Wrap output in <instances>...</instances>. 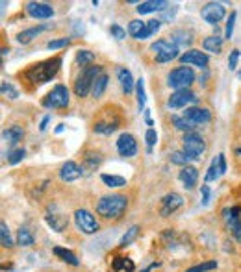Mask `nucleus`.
<instances>
[{
	"instance_id": "1",
	"label": "nucleus",
	"mask_w": 241,
	"mask_h": 272,
	"mask_svg": "<svg viewBox=\"0 0 241 272\" xmlns=\"http://www.w3.org/2000/svg\"><path fill=\"white\" fill-rule=\"evenodd\" d=\"M59 69H62V57L56 56L52 57V59H45V61H39L32 65V67L24 73V78L32 82L35 85H43L46 82H50L57 73H59Z\"/></svg>"
},
{
	"instance_id": "2",
	"label": "nucleus",
	"mask_w": 241,
	"mask_h": 272,
	"mask_svg": "<svg viewBox=\"0 0 241 272\" xmlns=\"http://www.w3.org/2000/svg\"><path fill=\"white\" fill-rule=\"evenodd\" d=\"M128 208V200L123 194H111V196H102L97 202V213L104 219H119Z\"/></svg>"
},
{
	"instance_id": "3",
	"label": "nucleus",
	"mask_w": 241,
	"mask_h": 272,
	"mask_svg": "<svg viewBox=\"0 0 241 272\" xmlns=\"http://www.w3.org/2000/svg\"><path fill=\"white\" fill-rule=\"evenodd\" d=\"M102 74V67L100 65H89V67L82 69V73L78 74V78L75 82V95L76 97H87V93L93 91V84L95 80Z\"/></svg>"
},
{
	"instance_id": "4",
	"label": "nucleus",
	"mask_w": 241,
	"mask_h": 272,
	"mask_svg": "<svg viewBox=\"0 0 241 272\" xmlns=\"http://www.w3.org/2000/svg\"><path fill=\"white\" fill-rule=\"evenodd\" d=\"M195 82V73L191 71L190 67H178L174 69V71H171L169 73V76H167V84H169V87H172V89H190V85Z\"/></svg>"
},
{
	"instance_id": "5",
	"label": "nucleus",
	"mask_w": 241,
	"mask_h": 272,
	"mask_svg": "<svg viewBox=\"0 0 241 272\" xmlns=\"http://www.w3.org/2000/svg\"><path fill=\"white\" fill-rule=\"evenodd\" d=\"M43 106L46 109H62L69 106V89L65 85H56L54 89L43 98Z\"/></svg>"
},
{
	"instance_id": "6",
	"label": "nucleus",
	"mask_w": 241,
	"mask_h": 272,
	"mask_svg": "<svg viewBox=\"0 0 241 272\" xmlns=\"http://www.w3.org/2000/svg\"><path fill=\"white\" fill-rule=\"evenodd\" d=\"M150 50L154 52V57L158 63H169L172 61V59L180 57L178 56V46L165 39H160V41H156V43H152Z\"/></svg>"
},
{
	"instance_id": "7",
	"label": "nucleus",
	"mask_w": 241,
	"mask_h": 272,
	"mask_svg": "<svg viewBox=\"0 0 241 272\" xmlns=\"http://www.w3.org/2000/svg\"><path fill=\"white\" fill-rule=\"evenodd\" d=\"M182 148L191 159H201V156L206 150V143L199 133L191 131V133H184L182 137Z\"/></svg>"
},
{
	"instance_id": "8",
	"label": "nucleus",
	"mask_w": 241,
	"mask_h": 272,
	"mask_svg": "<svg viewBox=\"0 0 241 272\" xmlns=\"http://www.w3.org/2000/svg\"><path fill=\"white\" fill-rule=\"evenodd\" d=\"M223 219L230 233L235 237L237 243H241V208L234 206V208H224L223 210Z\"/></svg>"
},
{
	"instance_id": "9",
	"label": "nucleus",
	"mask_w": 241,
	"mask_h": 272,
	"mask_svg": "<svg viewBox=\"0 0 241 272\" xmlns=\"http://www.w3.org/2000/svg\"><path fill=\"white\" fill-rule=\"evenodd\" d=\"M45 221H46V224H48V226L57 233L64 232L65 228H67V224H69L67 215H65L64 211L59 210V206H56V204H50L48 208H46Z\"/></svg>"
},
{
	"instance_id": "10",
	"label": "nucleus",
	"mask_w": 241,
	"mask_h": 272,
	"mask_svg": "<svg viewBox=\"0 0 241 272\" xmlns=\"http://www.w3.org/2000/svg\"><path fill=\"white\" fill-rule=\"evenodd\" d=\"M75 224L82 233H87V235L98 232L97 219H95V215H93L91 211H87V210H76L75 211Z\"/></svg>"
},
{
	"instance_id": "11",
	"label": "nucleus",
	"mask_w": 241,
	"mask_h": 272,
	"mask_svg": "<svg viewBox=\"0 0 241 272\" xmlns=\"http://www.w3.org/2000/svg\"><path fill=\"white\" fill-rule=\"evenodd\" d=\"M224 15H226V8L221 2H208L206 6L201 10V17L208 24H217L219 21H223Z\"/></svg>"
},
{
	"instance_id": "12",
	"label": "nucleus",
	"mask_w": 241,
	"mask_h": 272,
	"mask_svg": "<svg viewBox=\"0 0 241 272\" xmlns=\"http://www.w3.org/2000/svg\"><path fill=\"white\" fill-rule=\"evenodd\" d=\"M197 97L195 93L190 89H180V91H174L171 97H169V102L167 106L171 109H180V108H186V106H190L191 102H195Z\"/></svg>"
},
{
	"instance_id": "13",
	"label": "nucleus",
	"mask_w": 241,
	"mask_h": 272,
	"mask_svg": "<svg viewBox=\"0 0 241 272\" xmlns=\"http://www.w3.org/2000/svg\"><path fill=\"white\" fill-rule=\"evenodd\" d=\"M117 150L123 158H134L138 154V141L130 133H123L117 139Z\"/></svg>"
},
{
	"instance_id": "14",
	"label": "nucleus",
	"mask_w": 241,
	"mask_h": 272,
	"mask_svg": "<svg viewBox=\"0 0 241 272\" xmlns=\"http://www.w3.org/2000/svg\"><path fill=\"white\" fill-rule=\"evenodd\" d=\"M184 204V200L178 193H171V194H165L163 198H161V206H160V215L161 217H171L174 211L180 208V206Z\"/></svg>"
},
{
	"instance_id": "15",
	"label": "nucleus",
	"mask_w": 241,
	"mask_h": 272,
	"mask_svg": "<svg viewBox=\"0 0 241 272\" xmlns=\"http://www.w3.org/2000/svg\"><path fill=\"white\" fill-rule=\"evenodd\" d=\"M26 13L34 19H50L54 15V8L46 2H28L26 4Z\"/></svg>"
},
{
	"instance_id": "16",
	"label": "nucleus",
	"mask_w": 241,
	"mask_h": 272,
	"mask_svg": "<svg viewBox=\"0 0 241 272\" xmlns=\"http://www.w3.org/2000/svg\"><path fill=\"white\" fill-rule=\"evenodd\" d=\"M182 117H186V119L190 120V122H193L195 126L206 124V122L212 120V113L204 108H186Z\"/></svg>"
},
{
	"instance_id": "17",
	"label": "nucleus",
	"mask_w": 241,
	"mask_h": 272,
	"mask_svg": "<svg viewBox=\"0 0 241 272\" xmlns=\"http://www.w3.org/2000/svg\"><path fill=\"white\" fill-rule=\"evenodd\" d=\"M182 65H195L199 69H204L208 65V56L201 50H188L180 56Z\"/></svg>"
},
{
	"instance_id": "18",
	"label": "nucleus",
	"mask_w": 241,
	"mask_h": 272,
	"mask_svg": "<svg viewBox=\"0 0 241 272\" xmlns=\"http://www.w3.org/2000/svg\"><path fill=\"white\" fill-rule=\"evenodd\" d=\"M82 174H84V170H82L80 165L75 163V161H67V163H64V167L59 169V178H62V181H76V180H80Z\"/></svg>"
},
{
	"instance_id": "19",
	"label": "nucleus",
	"mask_w": 241,
	"mask_h": 272,
	"mask_svg": "<svg viewBox=\"0 0 241 272\" xmlns=\"http://www.w3.org/2000/svg\"><path fill=\"white\" fill-rule=\"evenodd\" d=\"M48 28H52V24L32 26V28H26V30H23V32H19L15 39H17V43H21V45H28V43H32V41L41 34V32H45V30H48Z\"/></svg>"
},
{
	"instance_id": "20",
	"label": "nucleus",
	"mask_w": 241,
	"mask_h": 272,
	"mask_svg": "<svg viewBox=\"0 0 241 272\" xmlns=\"http://www.w3.org/2000/svg\"><path fill=\"white\" fill-rule=\"evenodd\" d=\"M120 120L119 117H113V119H100L95 122V126H93V130H95V133H102V135H111L117 128H119Z\"/></svg>"
},
{
	"instance_id": "21",
	"label": "nucleus",
	"mask_w": 241,
	"mask_h": 272,
	"mask_svg": "<svg viewBox=\"0 0 241 272\" xmlns=\"http://www.w3.org/2000/svg\"><path fill=\"white\" fill-rule=\"evenodd\" d=\"M178 178H180V181L184 183V187L188 189V191H191V189L197 185V180H199V170H197L195 167H191V165L182 167Z\"/></svg>"
},
{
	"instance_id": "22",
	"label": "nucleus",
	"mask_w": 241,
	"mask_h": 272,
	"mask_svg": "<svg viewBox=\"0 0 241 272\" xmlns=\"http://www.w3.org/2000/svg\"><path fill=\"white\" fill-rule=\"evenodd\" d=\"M167 6V2L163 0H147V2H139L136 12L139 15H145V13H152V12H163Z\"/></svg>"
},
{
	"instance_id": "23",
	"label": "nucleus",
	"mask_w": 241,
	"mask_h": 272,
	"mask_svg": "<svg viewBox=\"0 0 241 272\" xmlns=\"http://www.w3.org/2000/svg\"><path fill=\"white\" fill-rule=\"evenodd\" d=\"M117 78H119V84H120V89H123V93H127V95H128V93H132L136 82H134L132 73H130L128 69H125V67L117 69Z\"/></svg>"
},
{
	"instance_id": "24",
	"label": "nucleus",
	"mask_w": 241,
	"mask_h": 272,
	"mask_svg": "<svg viewBox=\"0 0 241 272\" xmlns=\"http://www.w3.org/2000/svg\"><path fill=\"white\" fill-rule=\"evenodd\" d=\"M191 41H193V37L186 30H174L171 34V43H174L176 46H190Z\"/></svg>"
},
{
	"instance_id": "25",
	"label": "nucleus",
	"mask_w": 241,
	"mask_h": 272,
	"mask_svg": "<svg viewBox=\"0 0 241 272\" xmlns=\"http://www.w3.org/2000/svg\"><path fill=\"white\" fill-rule=\"evenodd\" d=\"M204 50L206 52H212V54H219L221 48H223V37H219V35H212V37H206L204 43Z\"/></svg>"
},
{
	"instance_id": "26",
	"label": "nucleus",
	"mask_w": 241,
	"mask_h": 272,
	"mask_svg": "<svg viewBox=\"0 0 241 272\" xmlns=\"http://www.w3.org/2000/svg\"><path fill=\"white\" fill-rule=\"evenodd\" d=\"M2 137H4V139L10 143V145H15V143H19L24 137V130L21 128V126H12V128L4 130Z\"/></svg>"
},
{
	"instance_id": "27",
	"label": "nucleus",
	"mask_w": 241,
	"mask_h": 272,
	"mask_svg": "<svg viewBox=\"0 0 241 272\" xmlns=\"http://www.w3.org/2000/svg\"><path fill=\"white\" fill-rule=\"evenodd\" d=\"M54 254H56L62 261H65V263H69V265H73V266H78V265H80V261L76 259V255L73 254L71 250H67V248L56 246V248H54Z\"/></svg>"
},
{
	"instance_id": "28",
	"label": "nucleus",
	"mask_w": 241,
	"mask_h": 272,
	"mask_svg": "<svg viewBox=\"0 0 241 272\" xmlns=\"http://www.w3.org/2000/svg\"><path fill=\"white\" fill-rule=\"evenodd\" d=\"M108 74H100L97 80H95V84H93V97L98 98V97H102L104 95V91H106V87H108Z\"/></svg>"
},
{
	"instance_id": "29",
	"label": "nucleus",
	"mask_w": 241,
	"mask_h": 272,
	"mask_svg": "<svg viewBox=\"0 0 241 272\" xmlns=\"http://www.w3.org/2000/svg\"><path fill=\"white\" fill-rule=\"evenodd\" d=\"M100 180L111 189H117V187H125L127 185V180L123 178V176H115V174H102L100 176Z\"/></svg>"
},
{
	"instance_id": "30",
	"label": "nucleus",
	"mask_w": 241,
	"mask_h": 272,
	"mask_svg": "<svg viewBox=\"0 0 241 272\" xmlns=\"http://www.w3.org/2000/svg\"><path fill=\"white\" fill-rule=\"evenodd\" d=\"M145 26H147V23L139 21V19L130 21V24H128V34L132 35L134 39H141V35H143L145 32Z\"/></svg>"
},
{
	"instance_id": "31",
	"label": "nucleus",
	"mask_w": 241,
	"mask_h": 272,
	"mask_svg": "<svg viewBox=\"0 0 241 272\" xmlns=\"http://www.w3.org/2000/svg\"><path fill=\"white\" fill-rule=\"evenodd\" d=\"M172 122H174V128L180 131H184V133H191V131L195 130L197 126L193 122L186 119V117H172Z\"/></svg>"
},
{
	"instance_id": "32",
	"label": "nucleus",
	"mask_w": 241,
	"mask_h": 272,
	"mask_svg": "<svg viewBox=\"0 0 241 272\" xmlns=\"http://www.w3.org/2000/svg\"><path fill=\"white\" fill-rule=\"evenodd\" d=\"M95 61V54L91 50H78L76 52V63L86 69Z\"/></svg>"
},
{
	"instance_id": "33",
	"label": "nucleus",
	"mask_w": 241,
	"mask_h": 272,
	"mask_svg": "<svg viewBox=\"0 0 241 272\" xmlns=\"http://www.w3.org/2000/svg\"><path fill=\"white\" fill-rule=\"evenodd\" d=\"M136 95H138V108L139 111L145 109V102H147V97H145V80L139 78L136 80Z\"/></svg>"
},
{
	"instance_id": "34",
	"label": "nucleus",
	"mask_w": 241,
	"mask_h": 272,
	"mask_svg": "<svg viewBox=\"0 0 241 272\" xmlns=\"http://www.w3.org/2000/svg\"><path fill=\"white\" fill-rule=\"evenodd\" d=\"M17 244H21V246H32L34 244V235L28 228H21L17 232Z\"/></svg>"
},
{
	"instance_id": "35",
	"label": "nucleus",
	"mask_w": 241,
	"mask_h": 272,
	"mask_svg": "<svg viewBox=\"0 0 241 272\" xmlns=\"http://www.w3.org/2000/svg\"><path fill=\"white\" fill-rule=\"evenodd\" d=\"M161 26V21L160 19H152V21H147V26H145V32L143 35H141V39L139 41H143V39H149V37H152V35L160 30Z\"/></svg>"
},
{
	"instance_id": "36",
	"label": "nucleus",
	"mask_w": 241,
	"mask_h": 272,
	"mask_svg": "<svg viewBox=\"0 0 241 272\" xmlns=\"http://www.w3.org/2000/svg\"><path fill=\"white\" fill-rule=\"evenodd\" d=\"M113 270H127V272H134V263L128 257H115L113 259Z\"/></svg>"
},
{
	"instance_id": "37",
	"label": "nucleus",
	"mask_w": 241,
	"mask_h": 272,
	"mask_svg": "<svg viewBox=\"0 0 241 272\" xmlns=\"http://www.w3.org/2000/svg\"><path fill=\"white\" fill-rule=\"evenodd\" d=\"M0 244H2L4 248L13 246V241L12 237H10V230H8V224L4 221L0 222Z\"/></svg>"
},
{
	"instance_id": "38",
	"label": "nucleus",
	"mask_w": 241,
	"mask_h": 272,
	"mask_svg": "<svg viewBox=\"0 0 241 272\" xmlns=\"http://www.w3.org/2000/svg\"><path fill=\"white\" fill-rule=\"evenodd\" d=\"M138 235H139V226H132V228H128L127 233H125V235L120 237L119 246H123V248H125V246H128V244L132 243V241H134V239H136V237H138Z\"/></svg>"
},
{
	"instance_id": "39",
	"label": "nucleus",
	"mask_w": 241,
	"mask_h": 272,
	"mask_svg": "<svg viewBox=\"0 0 241 272\" xmlns=\"http://www.w3.org/2000/svg\"><path fill=\"white\" fill-rule=\"evenodd\" d=\"M169 159H171V163L180 165V167H188V163L191 161V158L184 150H182V152H172L171 156H169Z\"/></svg>"
},
{
	"instance_id": "40",
	"label": "nucleus",
	"mask_w": 241,
	"mask_h": 272,
	"mask_svg": "<svg viewBox=\"0 0 241 272\" xmlns=\"http://www.w3.org/2000/svg\"><path fill=\"white\" fill-rule=\"evenodd\" d=\"M221 176V170H219V159L213 158L212 163H210V169L206 172V181H215Z\"/></svg>"
},
{
	"instance_id": "41",
	"label": "nucleus",
	"mask_w": 241,
	"mask_h": 272,
	"mask_svg": "<svg viewBox=\"0 0 241 272\" xmlns=\"http://www.w3.org/2000/svg\"><path fill=\"white\" fill-rule=\"evenodd\" d=\"M217 268V261H206V263H199L195 266H190L186 272H208V270H215Z\"/></svg>"
},
{
	"instance_id": "42",
	"label": "nucleus",
	"mask_w": 241,
	"mask_h": 272,
	"mask_svg": "<svg viewBox=\"0 0 241 272\" xmlns=\"http://www.w3.org/2000/svg\"><path fill=\"white\" fill-rule=\"evenodd\" d=\"M24 156H26V150H24V148H15V150H10V152H8V163L17 165L19 161H23Z\"/></svg>"
},
{
	"instance_id": "43",
	"label": "nucleus",
	"mask_w": 241,
	"mask_h": 272,
	"mask_svg": "<svg viewBox=\"0 0 241 272\" xmlns=\"http://www.w3.org/2000/svg\"><path fill=\"white\" fill-rule=\"evenodd\" d=\"M0 91H2V95L8 98H12V100H15V98H19V91L13 87L10 82H2L0 84Z\"/></svg>"
},
{
	"instance_id": "44",
	"label": "nucleus",
	"mask_w": 241,
	"mask_h": 272,
	"mask_svg": "<svg viewBox=\"0 0 241 272\" xmlns=\"http://www.w3.org/2000/svg\"><path fill=\"white\" fill-rule=\"evenodd\" d=\"M69 43H71L69 37H62V39L48 41V43H46V48H48V50H57V48H64V46H67Z\"/></svg>"
},
{
	"instance_id": "45",
	"label": "nucleus",
	"mask_w": 241,
	"mask_h": 272,
	"mask_svg": "<svg viewBox=\"0 0 241 272\" xmlns=\"http://www.w3.org/2000/svg\"><path fill=\"white\" fill-rule=\"evenodd\" d=\"M235 17H237V13L232 12L228 17V23H226V28H224V37L226 39H232V34H234V24H235Z\"/></svg>"
},
{
	"instance_id": "46",
	"label": "nucleus",
	"mask_w": 241,
	"mask_h": 272,
	"mask_svg": "<svg viewBox=\"0 0 241 272\" xmlns=\"http://www.w3.org/2000/svg\"><path fill=\"white\" fill-rule=\"evenodd\" d=\"M145 141H147V147H149V152H150V150H152V147L158 143V133H156V130L149 128V130H147V133H145Z\"/></svg>"
},
{
	"instance_id": "47",
	"label": "nucleus",
	"mask_w": 241,
	"mask_h": 272,
	"mask_svg": "<svg viewBox=\"0 0 241 272\" xmlns=\"http://www.w3.org/2000/svg\"><path fill=\"white\" fill-rule=\"evenodd\" d=\"M239 57H241V52L237 50V48H234V50L230 52V57H228V69L230 71H235V69H237Z\"/></svg>"
},
{
	"instance_id": "48",
	"label": "nucleus",
	"mask_w": 241,
	"mask_h": 272,
	"mask_svg": "<svg viewBox=\"0 0 241 272\" xmlns=\"http://www.w3.org/2000/svg\"><path fill=\"white\" fill-rule=\"evenodd\" d=\"M109 34L113 35L115 39H125V37H127V30H123L119 26V24H111V28H109Z\"/></svg>"
},
{
	"instance_id": "49",
	"label": "nucleus",
	"mask_w": 241,
	"mask_h": 272,
	"mask_svg": "<svg viewBox=\"0 0 241 272\" xmlns=\"http://www.w3.org/2000/svg\"><path fill=\"white\" fill-rule=\"evenodd\" d=\"M86 163H87V169H97L98 165H100V156H95V154H87L86 156Z\"/></svg>"
},
{
	"instance_id": "50",
	"label": "nucleus",
	"mask_w": 241,
	"mask_h": 272,
	"mask_svg": "<svg viewBox=\"0 0 241 272\" xmlns=\"http://www.w3.org/2000/svg\"><path fill=\"white\" fill-rule=\"evenodd\" d=\"M201 194H202V206H208L210 204V196H212V191L208 185H202L201 187Z\"/></svg>"
},
{
	"instance_id": "51",
	"label": "nucleus",
	"mask_w": 241,
	"mask_h": 272,
	"mask_svg": "<svg viewBox=\"0 0 241 272\" xmlns=\"http://www.w3.org/2000/svg\"><path fill=\"white\" fill-rule=\"evenodd\" d=\"M217 159H219V170H221V174H224L226 172V158H224V154H219Z\"/></svg>"
},
{
	"instance_id": "52",
	"label": "nucleus",
	"mask_w": 241,
	"mask_h": 272,
	"mask_svg": "<svg viewBox=\"0 0 241 272\" xmlns=\"http://www.w3.org/2000/svg\"><path fill=\"white\" fill-rule=\"evenodd\" d=\"M48 120H50V117H48V115H46V117H43V120H41V126H39L41 131L46 130V126H48Z\"/></svg>"
},
{
	"instance_id": "53",
	"label": "nucleus",
	"mask_w": 241,
	"mask_h": 272,
	"mask_svg": "<svg viewBox=\"0 0 241 272\" xmlns=\"http://www.w3.org/2000/svg\"><path fill=\"white\" fill-rule=\"evenodd\" d=\"M158 266H160V263H152V265H150L149 268H145V270H141V272H150L152 268H158Z\"/></svg>"
},
{
	"instance_id": "54",
	"label": "nucleus",
	"mask_w": 241,
	"mask_h": 272,
	"mask_svg": "<svg viewBox=\"0 0 241 272\" xmlns=\"http://www.w3.org/2000/svg\"><path fill=\"white\" fill-rule=\"evenodd\" d=\"M235 152H237V154H239V156H241V148H237V150H235Z\"/></svg>"
},
{
	"instance_id": "55",
	"label": "nucleus",
	"mask_w": 241,
	"mask_h": 272,
	"mask_svg": "<svg viewBox=\"0 0 241 272\" xmlns=\"http://www.w3.org/2000/svg\"><path fill=\"white\" fill-rule=\"evenodd\" d=\"M237 76H239V78H241V71H239V74H237Z\"/></svg>"
}]
</instances>
